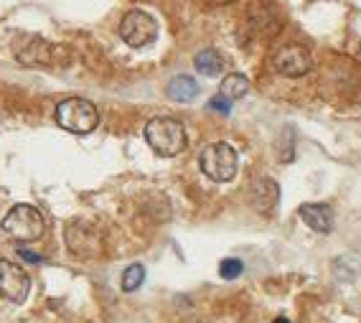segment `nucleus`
<instances>
[{
  "instance_id": "nucleus-1",
  "label": "nucleus",
  "mask_w": 361,
  "mask_h": 323,
  "mask_svg": "<svg viewBox=\"0 0 361 323\" xmlns=\"http://www.w3.org/2000/svg\"><path fill=\"white\" fill-rule=\"evenodd\" d=\"M145 140L163 158H173L186 148V128L176 117H153L145 125Z\"/></svg>"
},
{
  "instance_id": "nucleus-2",
  "label": "nucleus",
  "mask_w": 361,
  "mask_h": 323,
  "mask_svg": "<svg viewBox=\"0 0 361 323\" xmlns=\"http://www.w3.org/2000/svg\"><path fill=\"white\" fill-rule=\"evenodd\" d=\"M0 229L6 232V237H11L13 242H36L44 234L46 224L44 217L36 207L31 204H16L11 212L3 217Z\"/></svg>"
},
{
  "instance_id": "nucleus-3",
  "label": "nucleus",
  "mask_w": 361,
  "mask_h": 323,
  "mask_svg": "<svg viewBox=\"0 0 361 323\" xmlns=\"http://www.w3.org/2000/svg\"><path fill=\"white\" fill-rule=\"evenodd\" d=\"M56 123L59 128L69 130V133L87 135V133H92L99 125V112L90 99L69 97L56 104Z\"/></svg>"
},
{
  "instance_id": "nucleus-4",
  "label": "nucleus",
  "mask_w": 361,
  "mask_h": 323,
  "mask_svg": "<svg viewBox=\"0 0 361 323\" xmlns=\"http://www.w3.org/2000/svg\"><path fill=\"white\" fill-rule=\"evenodd\" d=\"M201 171L216 183H226L232 181L234 176H237V166H239V158H237V150L229 145V142H212L207 148L201 150Z\"/></svg>"
},
{
  "instance_id": "nucleus-5",
  "label": "nucleus",
  "mask_w": 361,
  "mask_h": 323,
  "mask_svg": "<svg viewBox=\"0 0 361 323\" xmlns=\"http://www.w3.org/2000/svg\"><path fill=\"white\" fill-rule=\"evenodd\" d=\"M120 39L133 49L153 44L158 39V20L145 11H130L120 23Z\"/></svg>"
},
{
  "instance_id": "nucleus-6",
  "label": "nucleus",
  "mask_w": 361,
  "mask_h": 323,
  "mask_svg": "<svg viewBox=\"0 0 361 323\" xmlns=\"http://www.w3.org/2000/svg\"><path fill=\"white\" fill-rule=\"evenodd\" d=\"M28 293H31L28 272L11 260H0V295L11 303H23Z\"/></svg>"
},
{
  "instance_id": "nucleus-7",
  "label": "nucleus",
  "mask_w": 361,
  "mask_h": 323,
  "mask_svg": "<svg viewBox=\"0 0 361 323\" xmlns=\"http://www.w3.org/2000/svg\"><path fill=\"white\" fill-rule=\"evenodd\" d=\"M310 54L305 46L300 44H288V46H280L275 56H272V66L285 74V77H303L310 71Z\"/></svg>"
},
{
  "instance_id": "nucleus-8",
  "label": "nucleus",
  "mask_w": 361,
  "mask_h": 323,
  "mask_svg": "<svg viewBox=\"0 0 361 323\" xmlns=\"http://www.w3.org/2000/svg\"><path fill=\"white\" fill-rule=\"evenodd\" d=\"M13 51H16V59H18L20 64H26V66H44L46 61H49V56H51L49 46H46V41L36 39V36L20 39L18 44L13 46Z\"/></svg>"
},
{
  "instance_id": "nucleus-9",
  "label": "nucleus",
  "mask_w": 361,
  "mask_h": 323,
  "mask_svg": "<svg viewBox=\"0 0 361 323\" xmlns=\"http://www.w3.org/2000/svg\"><path fill=\"white\" fill-rule=\"evenodd\" d=\"M298 214L313 232L329 234L334 229V212L329 204H303Z\"/></svg>"
},
{
  "instance_id": "nucleus-10",
  "label": "nucleus",
  "mask_w": 361,
  "mask_h": 323,
  "mask_svg": "<svg viewBox=\"0 0 361 323\" xmlns=\"http://www.w3.org/2000/svg\"><path fill=\"white\" fill-rule=\"evenodd\" d=\"M250 199H252V207L257 209V212H270L280 199L278 183L272 181V178H257L250 188Z\"/></svg>"
},
{
  "instance_id": "nucleus-11",
  "label": "nucleus",
  "mask_w": 361,
  "mask_h": 323,
  "mask_svg": "<svg viewBox=\"0 0 361 323\" xmlns=\"http://www.w3.org/2000/svg\"><path fill=\"white\" fill-rule=\"evenodd\" d=\"M166 92L173 102H191L199 95V82L194 77H188V74H178V77H173L168 82Z\"/></svg>"
},
{
  "instance_id": "nucleus-12",
  "label": "nucleus",
  "mask_w": 361,
  "mask_h": 323,
  "mask_svg": "<svg viewBox=\"0 0 361 323\" xmlns=\"http://www.w3.org/2000/svg\"><path fill=\"white\" fill-rule=\"evenodd\" d=\"M194 66L204 77H219L221 71H224V59H221L219 51H214V49H204V51L196 54Z\"/></svg>"
},
{
  "instance_id": "nucleus-13",
  "label": "nucleus",
  "mask_w": 361,
  "mask_h": 323,
  "mask_svg": "<svg viewBox=\"0 0 361 323\" xmlns=\"http://www.w3.org/2000/svg\"><path fill=\"white\" fill-rule=\"evenodd\" d=\"M247 92H250V79H247L245 74H226V77L221 79L219 95L224 99H229V102L242 99Z\"/></svg>"
},
{
  "instance_id": "nucleus-14",
  "label": "nucleus",
  "mask_w": 361,
  "mask_h": 323,
  "mask_svg": "<svg viewBox=\"0 0 361 323\" xmlns=\"http://www.w3.org/2000/svg\"><path fill=\"white\" fill-rule=\"evenodd\" d=\"M142 280H145V267H142L140 262L130 265L128 270L123 272V291L125 293H135L137 288L142 285Z\"/></svg>"
},
{
  "instance_id": "nucleus-15",
  "label": "nucleus",
  "mask_w": 361,
  "mask_h": 323,
  "mask_svg": "<svg viewBox=\"0 0 361 323\" xmlns=\"http://www.w3.org/2000/svg\"><path fill=\"white\" fill-rule=\"evenodd\" d=\"M242 270H245V265H242V260H237V257H226V260H221V262H219V275L224 280L239 278V275H242Z\"/></svg>"
},
{
  "instance_id": "nucleus-16",
  "label": "nucleus",
  "mask_w": 361,
  "mask_h": 323,
  "mask_svg": "<svg viewBox=\"0 0 361 323\" xmlns=\"http://www.w3.org/2000/svg\"><path fill=\"white\" fill-rule=\"evenodd\" d=\"M209 110H216V112H221V115H229V110H232V102H229V99H224L221 95H216V97L209 102Z\"/></svg>"
},
{
  "instance_id": "nucleus-17",
  "label": "nucleus",
  "mask_w": 361,
  "mask_h": 323,
  "mask_svg": "<svg viewBox=\"0 0 361 323\" xmlns=\"http://www.w3.org/2000/svg\"><path fill=\"white\" fill-rule=\"evenodd\" d=\"M20 257H23V260H28V262H31V265H41V257H39V255H36V252H28V250H20Z\"/></svg>"
},
{
  "instance_id": "nucleus-18",
  "label": "nucleus",
  "mask_w": 361,
  "mask_h": 323,
  "mask_svg": "<svg viewBox=\"0 0 361 323\" xmlns=\"http://www.w3.org/2000/svg\"><path fill=\"white\" fill-rule=\"evenodd\" d=\"M272 323H290V321H288V318L280 316V318H275V321H272Z\"/></svg>"
}]
</instances>
